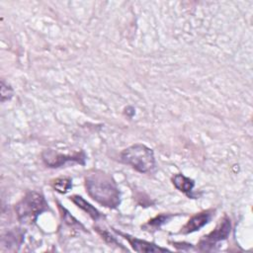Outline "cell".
Wrapping results in <instances>:
<instances>
[{"label":"cell","instance_id":"cell-14","mask_svg":"<svg viewBox=\"0 0 253 253\" xmlns=\"http://www.w3.org/2000/svg\"><path fill=\"white\" fill-rule=\"evenodd\" d=\"M66 215H67V217H68V218H70V219H71V218H72V216H71V217H70V214H68V212H66ZM65 220H66V221H67V222H68V223H69V224H78V223H77V222H76V220H74V221H73V222H71V221H69V220H68V219H65Z\"/></svg>","mask_w":253,"mask_h":253},{"label":"cell","instance_id":"cell-3","mask_svg":"<svg viewBox=\"0 0 253 253\" xmlns=\"http://www.w3.org/2000/svg\"><path fill=\"white\" fill-rule=\"evenodd\" d=\"M18 219L24 224L34 223L38 216L47 210V203L42 195L29 192L15 207Z\"/></svg>","mask_w":253,"mask_h":253},{"label":"cell","instance_id":"cell-8","mask_svg":"<svg viewBox=\"0 0 253 253\" xmlns=\"http://www.w3.org/2000/svg\"><path fill=\"white\" fill-rule=\"evenodd\" d=\"M172 182L176 189H178L182 193L186 194L187 196H191L192 190L195 186V182L192 179L187 178L182 174H176L172 178Z\"/></svg>","mask_w":253,"mask_h":253},{"label":"cell","instance_id":"cell-5","mask_svg":"<svg viewBox=\"0 0 253 253\" xmlns=\"http://www.w3.org/2000/svg\"><path fill=\"white\" fill-rule=\"evenodd\" d=\"M42 160L45 163V165L49 166V167H59L64 165L67 162L73 161V162H77L79 164L84 165L85 164V153L83 151L79 152V153H75L73 155H67V154H61L58 153L54 150L51 149H46L42 152Z\"/></svg>","mask_w":253,"mask_h":253},{"label":"cell","instance_id":"cell-1","mask_svg":"<svg viewBox=\"0 0 253 253\" xmlns=\"http://www.w3.org/2000/svg\"><path fill=\"white\" fill-rule=\"evenodd\" d=\"M86 191L100 205L114 209L120 204L121 194L115 180L102 171L90 173L85 178Z\"/></svg>","mask_w":253,"mask_h":253},{"label":"cell","instance_id":"cell-12","mask_svg":"<svg viewBox=\"0 0 253 253\" xmlns=\"http://www.w3.org/2000/svg\"><path fill=\"white\" fill-rule=\"evenodd\" d=\"M1 97H2V102H4L5 100H8L11 98L12 96V89L7 85H5L4 81H2V85H1Z\"/></svg>","mask_w":253,"mask_h":253},{"label":"cell","instance_id":"cell-2","mask_svg":"<svg viewBox=\"0 0 253 253\" xmlns=\"http://www.w3.org/2000/svg\"><path fill=\"white\" fill-rule=\"evenodd\" d=\"M121 159L125 164L131 166L140 173L151 172L155 166L153 151L140 143L124 149L121 153Z\"/></svg>","mask_w":253,"mask_h":253},{"label":"cell","instance_id":"cell-13","mask_svg":"<svg viewBox=\"0 0 253 253\" xmlns=\"http://www.w3.org/2000/svg\"><path fill=\"white\" fill-rule=\"evenodd\" d=\"M98 232L103 236V238H104L106 241H108V242H110V243H117L116 239H115L112 235H110L108 232H106V231H102V230H99V228H98Z\"/></svg>","mask_w":253,"mask_h":253},{"label":"cell","instance_id":"cell-9","mask_svg":"<svg viewBox=\"0 0 253 253\" xmlns=\"http://www.w3.org/2000/svg\"><path fill=\"white\" fill-rule=\"evenodd\" d=\"M70 200L80 209H82L84 211H86L94 220H97L100 217V212L95 209L92 205H90L87 201H85L82 197L80 196H72L70 197Z\"/></svg>","mask_w":253,"mask_h":253},{"label":"cell","instance_id":"cell-11","mask_svg":"<svg viewBox=\"0 0 253 253\" xmlns=\"http://www.w3.org/2000/svg\"><path fill=\"white\" fill-rule=\"evenodd\" d=\"M51 185L55 189V191L61 194H65L72 188V181L68 177H60L53 180Z\"/></svg>","mask_w":253,"mask_h":253},{"label":"cell","instance_id":"cell-6","mask_svg":"<svg viewBox=\"0 0 253 253\" xmlns=\"http://www.w3.org/2000/svg\"><path fill=\"white\" fill-rule=\"evenodd\" d=\"M211 215H212V211L211 210H207V211H202L200 213L195 214L181 228L180 233L188 234V233H191V232L199 230L200 228L205 226L211 220Z\"/></svg>","mask_w":253,"mask_h":253},{"label":"cell","instance_id":"cell-7","mask_svg":"<svg viewBox=\"0 0 253 253\" xmlns=\"http://www.w3.org/2000/svg\"><path fill=\"white\" fill-rule=\"evenodd\" d=\"M115 231L120 234L121 236L125 237L128 243L130 244V246L132 247V249L136 252H166V251H169L168 249L166 248H162V247H159V246H156L155 244L153 243H150V242H147L145 240H141V239H138V238H135V237H132L128 234H126V233H123L121 231H118L115 229Z\"/></svg>","mask_w":253,"mask_h":253},{"label":"cell","instance_id":"cell-10","mask_svg":"<svg viewBox=\"0 0 253 253\" xmlns=\"http://www.w3.org/2000/svg\"><path fill=\"white\" fill-rule=\"evenodd\" d=\"M173 215L172 214H159L152 219L148 220L145 224H143L141 227L145 230H156L161 227L162 224L167 222Z\"/></svg>","mask_w":253,"mask_h":253},{"label":"cell","instance_id":"cell-4","mask_svg":"<svg viewBox=\"0 0 253 253\" xmlns=\"http://www.w3.org/2000/svg\"><path fill=\"white\" fill-rule=\"evenodd\" d=\"M231 230L230 219L225 215L220 220L216 227L209 234L203 236L198 244L201 251H210L217 242L227 238Z\"/></svg>","mask_w":253,"mask_h":253}]
</instances>
